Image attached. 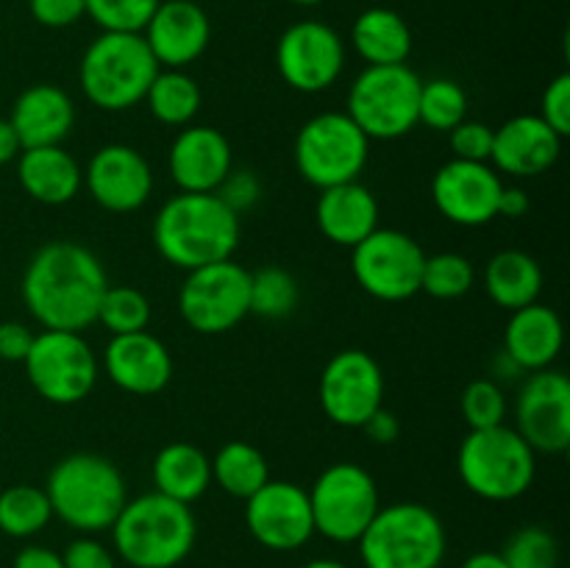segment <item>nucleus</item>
<instances>
[{"label":"nucleus","mask_w":570,"mask_h":568,"mask_svg":"<svg viewBox=\"0 0 570 568\" xmlns=\"http://www.w3.org/2000/svg\"><path fill=\"white\" fill-rule=\"evenodd\" d=\"M109 278L87 245L56 239L42 245L22 273V304L42 329L83 332L98 323Z\"/></svg>","instance_id":"obj_1"},{"label":"nucleus","mask_w":570,"mask_h":568,"mask_svg":"<svg viewBox=\"0 0 570 568\" xmlns=\"http://www.w3.org/2000/svg\"><path fill=\"white\" fill-rule=\"evenodd\" d=\"M159 256L181 271L232 259L239 245V215L215 193H178L154 217Z\"/></svg>","instance_id":"obj_2"},{"label":"nucleus","mask_w":570,"mask_h":568,"mask_svg":"<svg viewBox=\"0 0 570 568\" xmlns=\"http://www.w3.org/2000/svg\"><path fill=\"white\" fill-rule=\"evenodd\" d=\"M198 523L193 507L161 493L128 499L111 523L117 557L131 568H176L193 555Z\"/></svg>","instance_id":"obj_3"},{"label":"nucleus","mask_w":570,"mask_h":568,"mask_svg":"<svg viewBox=\"0 0 570 568\" xmlns=\"http://www.w3.org/2000/svg\"><path fill=\"white\" fill-rule=\"evenodd\" d=\"M45 493L59 521L83 535H95L111 529L128 501V484L109 457L76 451L50 468Z\"/></svg>","instance_id":"obj_4"},{"label":"nucleus","mask_w":570,"mask_h":568,"mask_svg":"<svg viewBox=\"0 0 570 568\" xmlns=\"http://www.w3.org/2000/svg\"><path fill=\"white\" fill-rule=\"evenodd\" d=\"M159 70L142 33L100 31L83 50L78 81L92 106L128 111L142 104Z\"/></svg>","instance_id":"obj_5"},{"label":"nucleus","mask_w":570,"mask_h":568,"mask_svg":"<svg viewBox=\"0 0 570 568\" xmlns=\"http://www.w3.org/2000/svg\"><path fill=\"white\" fill-rule=\"evenodd\" d=\"M356 546L365 568H440L449 538L432 507L395 501L379 507Z\"/></svg>","instance_id":"obj_6"},{"label":"nucleus","mask_w":570,"mask_h":568,"mask_svg":"<svg viewBox=\"0 0 570 568\" xmlns=\"http://www.w3.org/2000/svg\"><path fill=\"white\" fill-rule=\"evenodd\" d=\"M456 471L462 484L484 501H515L532 488L538 454L515 427L471 429L460 443Z\"/></svg>","instance_id":"obj_7"},{"label":"nucleus","mask_w":570,"mask_h":568,"mask_svg":"<svg viewBox=\"0 0 570 568\" xmlns=\"http://www.w3.org/2000/svg\"><path fill=\"white\" fill-rule=\"evenodd\" d=\"M421 76L410 65L365 67L348 89L345 115L367 139H401L417 126Z\"/></svg>","instance_id":"obj_8"},{"label":"nucleus","mask_w":570,"mask_h":568,"mask_svg":"<svg viewBox=\"0 0 570 568\" xmlns=\"http://www.w3.org/2000/svg\"><path fill=\"white\" fill-rule=\"evenodd\" d=\"M293 156L301 178L312 187H337L360 182L371 156V139L345 111H323L301 126Z\"/></svg>","instance_id":"obj_9"},{"label":"nucleus","mask_w":570,"mask_h":568,"mask_svg":"<svg viewBox=\"0 0 570 568\" xmlns=\"http://www.w3.org/2000/svg\"><path fill=\"white\" fill-rule=\"evenodd\" d=\"M22 365L37 395L59 407L87 399L100 373L98 356L81 332H61V329H42L33 334L31 351Z\"/></svg>","instance_id":"obj_10"},{"label":"nucleus","mask_w":570,"mask_h":568,"mask_svg":"<svg viewBox=\"0 0 570 568\" xmlns=\"http://www.w3.org/2000/svg\"><path fill=\"white\" fill-rule=\"evenodd\" d=\"M306 493L315 532L332 543H356L382 507L376 479L356 462L328 466Z\"/></svg>","instance_id":"obj_11"},{"label":"nucleus","mask_w":570,"mask_h":568,"mask_svg":"<svg viewBox=\"0 0 570 568\" xmlns=\"http://www.w3.org/2000/svg\"><path fill=\"white\" fill-rule=\"evenodd\" d=\"M178 312L198 334H226L250 315V271L234 259L187 271Z\"/></svg>","instance_id":"obj_12"},{"label":"nucleus","mask_w":570,"mask_h":568,"mask_svg":"<svg viewBox=\"0 0 570 568\" xmlns=\"http://www.w3.org/2000/svg\"><path fill=\"white\" fill-rule=\"evenodd\" d=\"M423 254L415 237L399 228H376L351 248V273L356 284L376 301L399 304L421 293Z\"/></svg>","instance_id":"obj_13"},{"label":"nucleus","mask_w":570,"mask_h":568,"mask_svg":"<svg viewBox=\"0 0 570 568\" xmlns=\"http://www.w3.org/2000/svg\"><path fill=\"white\" fill-rule=\"evenodd\" d=\"M276 67L284 84L295 92H326L345 70L343 37L321 20L293 22L278 37Z\"/></svg>","instance_id":"obj_14"},{"label":"nucleus","mask_w":570,"mask_h":568,"mask_svg":"<svg viewBox=\"0 0 570 568\" xmlns=\"http://www.w3.org/2000/svg\"><path fill=\"white\" fill-rule=\"evenodd\" d=\"M321 407L337 427L360 429L384 404V373L362 349H343L321 373Z\"/></svg>","instance_id":"obj_15"},{"label":"nucleus","mask_w":570,"mask_h":568,"mask_svg":"<svg viewBox=\"0 0 570 568\" xmlns=\"http://www.w3.org/2000/svg\"><path fill=\"white\" fill-rule=\"evenodd\" d=\"M515 432L534 454H562L570 445V382L557 368L532 371L515 399Z\"/></svg>","instance_id":"obj_16"},{"label":"nucleus","mask_w":570,"mask_h":568,"mask_svg":"<svg viewBox=\"0 0 570 568\" xmlns=\"http://www.w3.org/2000/svg\"><path fill=\"white\" fill-rule=\"evenodd\" d=\"M245 527L271 551H295L315 535L309 493L287 479H267L245 499Z\"/></svg>","instance_id":"obj_17"},{"label":"nucleus","mask_w":570,"mask_h":568,"mask_svg":"<svg viewBox=\"0 0 570 568\" xmlns=\"http://www.w3.org/2000/svg\"><path fill=\"white\" fill-rule=\"evenodd\" d=\"M501 189V173L490 161L451 159L434 173L432 200L449 223L476 228L499 217Z\"/></svg>","instance_id":"obj_18"},{"label":"nucleus","mask_w":570,"mask_h":568,"mask_svg":"<svg viewBox=\"0 0 570 568\" xmlns=\"http://www.w3.org/2000/svg\"><path fill=\"white\" fill-rule=\"evenodd\" d=\"M83 187L100 209L128 215L148 204L154 193V170L137 148L111 143L95 150L87 161Z\"/></svg>","instance_id":"obj_19"},{"label":"nucleus","mask_w":570,"mask_h":568,"mask_svg":"<svg viewBox=\"0 0 570 568\" xmlns=\"http://www.w3.org/2000/svg\"><path fill=\"white\" fill-rule=\"evenodd\" d=\"M142 37L156 65L165 70H184L209 48L212 20L193 0H161Z\"/></svg>","instance_id":"obj_20"},{"label":"nucleus","mask_w":570,"mask_h":568,"mask_svg":"<svg viewBox=\"0 0 570 568\" xmlns=\"http://www.w3.org/2000/svg\"><path fill=\"white\" fill-rule=\"evenodd\" d=\"M232 167V143L212 126H184L167 154V170L178 193H217Z\"/></svg>","instance_id":"obj_21"},{"label":"nucleus","mask_w":570,"mask_h":568,"mask_svg":"<svg viewBox=\"0 0 570 568\" xmlns=\"http://www.w3.org/2000/svg\"><path fill=\"white\" fill-rule=\"evenodd\" d=\"M562 154V137L540 115L510 117L495 128L490 165L495 173L534 178L549 173Z\"/></svg>","instance_id":"obj_22"},{"label":"nucleus","mask_w":570,"mask_h":568,"mask_svg":"<svg viewBox=\"0 0 570 568\" xmlns=\"http://www.w3.org/2000/svg\"><path fill=\"white\" fill-rule=\"evenodd\" d=\"M104 371L131 395H156L170 384L173 356L156 334H115L104 351Z\"/></svg>","instance_id":"obj_23"},{"label":"nucleus","mask_w":570,"mask_h":568,"mask_svg":"<svg viewBox=\"0 0 570 568\" xmlns=\"http://www.w3.org/2000/svg\"><path fill=\"white\" fill-rule=\"evenodd\" d=\"M9 123L22 150L61 145L70 137L76 123V106L70 95L56 84H33L17 95Z\"/></svg>","instance_id":"obj_24"},{"label":"nucleus","mask_w":570,"mask_h":568,"mask_svg":"<svg viewBox=\"0 0 570 568\" xmlns=\"http://www.w3.org/2000/svg\"><path fill=\"white\" fill-rule=\"evenodd\" d=\"M315 223L326 239L343 248L356 243L379 228V200L362 182L337 184L321 189L315 204Z\"/></svg>","instance_id":"obj_25"},{"label":"nucleus","mask_w":570,"mask_h":568,"mask_svg":"<svg viewBox=\"0 0 570 568\" xmlns=\"http://www.w3.org/2000/svg\"><path fill=\"white\" fill-rule=\"evenodd\" d=\"M566 343L562 317L551 306L534 304L510 312L504 329V351L523 368V373L551 368Z\"/></svg>","instance_id":"obj_26"},{"label":"nucleus","mask_w":570,"mask_h":568,"mask_svg":"<svg viewBox=\"0 0 570 568\" xmlns=\"http://www.w3.org/2000/svg\"><path fill=\"white\" fill-rule=\"evenodd\" d=\"M17 182L37 204L65 206L81 193L83 170L61 145L26 148L17 156Z\"/></svg>","instance_id":"obj_27"},{"label":"nucleus","mask_w":570,"mask_h":568,"mask_svg":"<svg viewBox=\"0 0 570 568\" xmlns=\"http://www.w3.org/2000/svg\"><path fill=\"white\" fill-rule=\"evenodd\" d=\"M351 45L367 67L406 65L412 53V31L399 11L371 6L351 26Z\"/></svg>","instance_id":"obj_28"},{"label":"nucleus","mask_w":570,"mask_h":568,"mask_svg":"<svg viewBox=\"0 0 570 568\" xmlns=\"http://www.w3.org/2000/svg\"><path fill=\"white\" fill-rule=\"evenodd\" d=\"M156 493L193 507L212 484V460L193 443H167L154 457Z\"/></svg>","instance_id":"obj_29"},{"label":"nucleus","mask_w":570,"mask_h":568,"mask_svg":"<svg viewBox=\"0 0 570 568\" xmlns=\"http://www.w3.org/2000/svg\"><path fill=\"white\" fill-rule=\"evenodd\" d=\"M484 290L495 306L515 312L540 298L543 271H540L538 259L527 251H499L484 267Z\"/></svg>","instance_id":"obj_30"},{"label":"nucleus","mask_w":570,"mask_h":568,"mask_svg":"<svg viewBox=\"0 0 570 568\" xmlns=\"http://www.w3.org/2000/svg\"><path fill=\"white\" fill-rule=\"evenodd\" d=\"M267 479H271V466L248 440H232L220 445L212 460V482H217V488L234 499H248Z\"/></svg>","instance_id":"obj_31"},{"label":"nucleus","mask_w":570,"mask_h":568,"mask_svg":"<svg viewBox=\"0 0 570 568\" xmlns=\"http://www.w3.org/2000/svg\"><path fill=\"white\" fill-rule=\"evenodd\" d=\"M200 100H204L200 87L189 72L165 70V67L156 72L154 84L145 95V104H148L154 120L167 128L193 126L200 111Z\"/></svg>","instance_id":"obj_32"},{"label":"nucleus","mask_w":570,"mask_h":568,"mask_svg":"<svg viewBox=\"0 0 570 568\" xmlns=\"http://www.w3.org/2000/svg\"><path fill=\"white\" fill-rule=\"evenodd\" d=\"M53 518L45 488L37 484H11L0 493V532L26 540L42 532Z\"/></svg>","instance_id":"obj_33"},{"label":"nucleus","mask_w":570,"mask_h":568,"mask_svg":"<svg viewBox=\"0 0 570 568\" xmlns=\"http://www.w3.org/2000/svg\"><path fill=\"white\" fill-rule=\"evenodd\" d=\"M298 278L278 265L259 267L250 273V312L267 321H282L298 310Z\"/></svg>","instance_id":"obj_34"},{"label":"nucleus","mask_w":570,"mask_h":568,"mask_svg":"<svg viewBox=\"0 0 570 568\" xmlns=\"http://www.w3.org/2000/svg\"><path fill=\"white\" fill-rule=\"evenodd\" d=\"M468 117V95L454 78H432L421 81L417 95V126H426L432 131H445L460 126Z\"/></svg>","instance_id":"obj_35"},{"label":"nucleus","mask_w":570,"mask_h":568,"mask_svg":"<svg viewBox=\"0 0 570 568\" xmlns=\"http://www.w3.org/2000/svg\"><path fill=\"white\" fill-rule=\"evenodd\" d=\"M476 284V267L468 256L443 251V254L426 256L421 276V293L440 301H454L471 293Z\"/></svg>","instance_id":"obj_36"},{"label":"nucleus","mask_w":570,"mask_h":568,"mask_svg":"<svg viewBox=\"0 0 570 568\" xmlns=\"http://www.w3.org/2000/svg\"><path fill=\"white\" fill-rule=\"evenodd\" d=\"M98 323L109 329V334L145 332L150 323V301L142 290L131 284H109L98 306Z\"/></svg>","instance_id":"obj_37"},{"label":"nucleus","mask_w":570,"mask_h":568,"mask_svg":"<svg viewBox=\"0 0 570 568\" xmlns=\"http://www.w3.org/2000/svg\"><path fill=\"white\" fill-rule=\"evenodd\" d=\"M510 568H557L560 566V543L546 527H521L510 535L501 551Z\"/></svg>","instance_id":"obj_38"},{"label":"nucleus","mask_w":570,"mask_h":568,"mask_svg":"<svg viewBox=\"0 0 570 568\" xmlns=\"http://www.w3.org/2000/svg\"><path fill=\"white\" fill-rule=\"evenodd\" d=\"M161 0H83V11L100 31L142 33Z\"/></svg>","instance_id":"obj_39"},{"label":"nucleus","mask_w":570,"mask_h":568,"mask_svg":"<svg viewBox=\"0 0 570 568\" xmlns=\"http://www.w3.org/2000/svg\"><path fill=\"white\" fill-rule=\"evenodd\" d=\"M462 418L471 429L501 427L507 418V395L495 379H473L462 390Z\"/></svg>","instance_id":"obj_40"},{"label":"nucleus","mask_w":570,"mask_h":568,"mask_svg":"<svg viewBox=\"0 0 570 568\" xmlns=\"http://www.w3.org/2000/svg\"><path fill=\"white\" fill-rule=\"evenodd\" d=\"M493 137L495 128H490L488 123L479 120H462L460 126H454L449 131V145L454 150V159L462 161H490L493 154Z\"/></svg>","instance_id":"obj_41"},{"label":"nucleus","mask_w":570,"mask_h":568,"mask_svg":"<svg viewBox=\"0 0 570 568\" xmlns=\"http://www.w3.org/2000/svg\"><path fill=\"white\" fill-rule=\"evenodd\" d=\"M217 198L228 206L232 212L243 215V212L254 209L262 198V182L256 178L254 170H245V167H232L223 184L217 187Z\"/></svg>","instance_id":"obj_42"},{"label":"nucleus","mask_w":570,"mask_h":568,"mask_svg":"<svg viewBox=\"0 0 570 568\" xmlns=\"http://www.w3.org/2000/svg\"><path fill=\"white\" fill-rule=\"evenodd\" d=\"M540 117L560 134L562 139L570 134V76L560 72L554 81L546 87L543 100H540Z\"/></svg>","instance_id":"obj_43"},{"label":"nucleus","mask_w":570,"mask_h":568,"mask_svg":"<svg viewBox=\"0 0 570 568\" xmlns=\"http://www.w3.org/2000/svg\"><path fill=\"white\" fill-rule=\"evenodd\" d=\"M61 562H65V568H117L109 546L95 540L92 535H81L78 540H72L61 551Z\"/></svg>","instance_id":"obj_44"},{"label":"nucleus","mask_w":570,"mask_h":568,"mask_svg":"<svg viewBox=\"0 0 570 568\" xmlns=\"http://www.w3.org/2000/svg\"><path fill=\"white\" fill-rule=\"evenodd\" d=\"M28 11L45 28H70L87 17L83 0H28Z\"/></svg>","instance_id":"obj_45"},{"label":"nucleus","mask_w":570,"mask_h":568,"mask_svg":"<svg viewBox=\"0 0 570 568\" xmlns=\"http://www.w3.org/2000/svg\"><path fill=\"white\" fill-rule=\"evenodd\" d=\"M33 332L20 321H3L0 323V360L6 362H22L31 351Z\"/></svg>","instance_id":"obj_46"},{"label":"nucleus","mask_w":570,"mask_h":568,"mask_svg":"<svg viewBox=\"0 0 570 568\" xmlns=\"http://www.w3.org/2000/svg\"><path fill=\"white\" fill-rule=\"evenodd\" d=\"M360 429L367 434V440H373L376 445L395 443V440H399V434H401L399 418H395L390 410H384V407H379V410L373 412V415L367 418V421L362 423Z\"/></svg>","instance_id":"obj_47"},{"label":"nucleus","mask_w":570,"mask_h":568,"mask_svg":"<svg viewBox=\"0 0 570 568\" xmlns=\"http://www.w3.org/2000/svg\"><path fill=\"white\" fill-rule=\"evenodd\" d=\"M11 568H65V562H61L59 551L48 549V546L31 543L22 546V549L17 551Z\"/></svg>","instance_id":"obj_48"},{"label":"nucleus","mask_w":570,"mask_h":568,"mask_svg":"<svg viewBox=\"0 0 570 568\" xmlns=\"http://www.w3.org/2000/svg\"><path fill=\"white\" fill-rule=\"evenodd\" d=\"M529 195L527 189L521 187H507L501 189L499 195V217H507V221H518V217H523L529 212Z\"/></svg>","instance_id":"obj_49"},{"label":"nucleus","mask_w":570,"mask_h":568,"mask_svg":"<svg viewBox=\"0 0 570 568\" xmlns=\"http://www.w3.org/2000/svg\"><path fill=\"white\" fill-rule=\"evenodd\" d=\"M20 150H22V145H20V139H17V131L11 128L9 117H6V120L0 117V167L9 165V161H14L17 156H20Z\"/></svg>","instance_id":"obj_50"},{"label":"nucleus","mask_w":570,"mask_h":568,"mask_svg":"<svg viewBox=\"0 0 570 568\" xmlns=\"http://www.w3.org/2000/svg\"><path fill=\"white\" fill-rule=\"evenodd\" d=\"M521 373H523V368L518 365V362L512 360V356L507 354L504 349L495 354V360H493V379H495V382L501 384V379H507V382H510V379H518Z\"/></svg>","instance_id":"obj_51"},{"label":"nucleus","mask_w":570,"mask_h":568,"mask_svg":"<svg viewBox=\"0 0 570 568\" xmlns=\"http://www.w3.org/2000/svg\"><path fill=\"white\" fill-rule=\"evenodd\" d=\"M462 568H510L501 557V551H476L462 562Z\"/></svg>","instance_id":"obj_52"},{"label":"nucleus","mask_w":570,"mask_h":568,"mask_svg":"<svg viewBox=\"0 0 570 568\" xmlns=\"http://www.w3.org/2000/svg\"><path fill=\"white\" fill-rule=\"evenodd\" d=\"M301 568H348V566L340 560H332V557H317V560H309L306 566H301Z\"/></svg>","instance_id":"obj_53"},{"label":"nucleus","mask_w":570,"mask_h":568,"mask_svg":"<svg viewBox=\"0 0 570 568\" xmlns=\"http://www.w3.org/2000/svg\"><path fill=\"white\" fill-rule=\"evenodd\" d=\"M287 3H295V6H317V3H323V0H287Z\"/></svg>","instance_id":"obj_54"}]
</instances>
